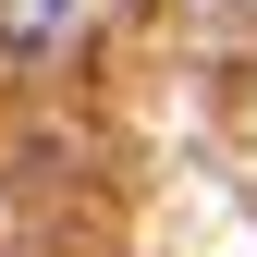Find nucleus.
I'll list each match as a JSON object with an SVG mask.
<instances>
[{
  "label": "nucleus",
  "instance_id": "nucleus-1",
  "mask_svg": "<svg viewBox=\"0 0 257 257\" xmlns=\"http://www.w3.org/2000/svg\"><path fill=\"white\" fill-rule=\"evenodd\" d=\"M74 25V0H0V49H49Z\"/></svg>",
  "mask_w": 257,
  "mask_h": 257
}]
</instances>
